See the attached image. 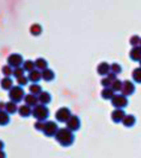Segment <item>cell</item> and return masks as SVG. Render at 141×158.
I'll use <instances>...</instances> for the list:
<instances>
[{
  "mask_svg": "<svg viewBox=\"0 0 141 158\" xmlns=\"http://www.w3.org/2000/svg\"><path fill=\"white\" fill-rule=\"evenodd\" d=\"M55 139L60 146L70 147L74 143L75 136L71 130H68V128H62L58 130V132L55 135Z\"/></svg>",
  "mask_w": 141,
  "mask_h": 158,
  "instance_id": "1",
  "label": "cell"
},
{
  "mask_svg": "<svg viewBox=\"0 0 141 158\" xmlns=\"http://www.w3.org/2000/svg\"><path fill=\"white\" fill-rule=\"evenodd\" d=\"M32 116L39 121H45L48 118V116H50V110L44 104H37L33 109Z\"/></svg>",
  "mask_w": 141,
  "mask_h": 158,
  "instance_id": "2",
  "label": "cell"
},
{
  "mask_svg": "<svg viewBox=\"0 0 141 158\" xmlns=\"http://www.w3.org/2000/svg\"><path fill=\"white\" fill-rule=\"evenodd\" d=\"M24 96H25L24 90L22 89V86H20V85H14L11 90L9 91V97L11 99V101H14V102H16V103L23 100Z\"/></svg>",
  "mask_w": 141,
  "mask_h": 158,
  "instance_id": "3",
  "label": "cell"
},
{
  "mask_svg": "<svg viewBox=\"0 0 141 158\" xmlns=\"http://www.w3.org/2000/svg\"><path fill=\"white\" fill-rule=\"evenodd\" d=\"M6 61H7V64H9L10 67H12L13 69L20 68L24 62L22 55L18 54V53H13V54L9 55Z\"/></svg>",
  "mask_w": 141,
  "mask_h": 158,
  "instance_id": "4",
  "label": "cell"
},
{
  "mask_svg": "<svg viewBox=\"0 0 141 158\" xmlns=\"http://www.w3.org/2000/svg\"><path fill=\"white\" fill-rule=\"evenodd\" d=\"M56 117V120L58 122H68V119L72 117V113H71V110L68 108H60L56 112L55 114Z\"/></svg>",
  "mask_w": 141,
  "mask_h": 158,
  "instance_id": "5",
  "label": "cell"
},
{
  "mask_svg": "<svg viewBox=\"0 0 141 158\" xmlns=\"http://www.w3.org/2000/svg\"><path fill=\"white\" fill-rule=\"evenodd\" d=\"M58 124L54 121H45V127L42 133L47 137H55L56 133L58 132Z\"/></svg>",
  "mask_w": 141,
  "mask_h": 158,
  "instance_id": "6",
  "label": "cell"
},
{
  "mask_svg": "<svg viewBox=\"0 0 141 158\" xmlns=\"http://www.w3.org/2000/svg\"><path fill=\"white\" fill-rule=\"evenodd\" d=\"M112 104L115 106L116 109H123L127 106L129 100L126 99V96L124 95H114V97L112 99Z\"/></svg>",
  "mask_w": 141,
  "mask_h": 158,
  "instance_id": "7",
  "label": "cell"
},
{
  "mask_svg": "<svg viewBox=\"0 0 141 158\" xmlns=\"http://www.w3.org/2000/svg\"><path fill=\"white\" fill-rule=\"evenodd\" d=\"M80 126H81L80 119L76 115H72V117L68 119V122H66V128L68 130H71L72 132L78 131V130L80 129Z\"/></svg>",
  "mask_w": 141,
  "mask_h": 158,
  "instance_id": "8",
  "label": "cell"
},
{
  "mask_svg": "<svg viewBox=\"0 0 141 158\" xmlns=\"http://www.w3.org/2000/svg\"><path fill=\"white\" fill-rule=\"evenodd\" d=\"M135 92V85L130 80H125L122 83V89H121V93L124 96H130L132 95Z\"/></svg>",
  "mask_w": 141,
  "mask_h": 158,
  "instance_id": "9",
  "label": "cell"
},
{
  "mask_svg": "<svg viewBox=\"0 0 141 158\" xmlns=\"http://www.w3.org/2000/svg\"><path fill=\"white\" fill-rule=\"evenodd\" d=\"M27 78H29V81L32 83H38L40 80L42 79V75H41V71L35 69L34 71L30 72L27 74Z\"/></svg>",
  "mask_w": 141,
  "mask_h": 158,
  "instance_id": "10",
  "label": "cell"
},
{
  "mask_svg": "<svg viewBox=\"0 0 141 158\" xmlns=\"http://www.w3.org/2000/svg\"><path fill=\"white\" fill-rule=\"evenodd\" d=\"M97 72L101 76H107L111 73V65L107 62H106V61L100 62L98 64V67H97Z\"/></svg>",
  "mask_w": 141,
  "mask_h": 158,
  "instance_id": "11",
  "label": "cell"
},
{
  "mask_svg": "<svg viewBox=\"0 0 141 158\" xmlns=\"http://www.w3.org/2000/svg\"><path fill=\"white\" fill-rule=\"evenodd\" d=\"M24 104H27V106H31V108H34L36 106L37 104H39V100H38V96L36 95H33V94H27V95L24 96Z\"/></svg>",
  "mask_w": 141,
  "mask_h": 158,
  "instance_id": "12",
  "label": "cell"
},
{
  "mask_svg": "<svg viewBox=\"0 0 141 158\" xmlns=\"http://www.w3.org/2000/svg\"><path fill=\"white\" fill-rule=\"evenodd\" d=\"M125 117V113L122 109H116L112 112V120L114 122H122Z\"/></svg>",
  "mask_w": 141,
  "mask_h": 158,
  "instance_id": "13",
  "label": "cell"
},
{
  "mask_svg": "<svg viewBox=\"0 0 141 158\" xmlns=\"http://www.w3.org/2000/svg\"><path fill=\"white\" fill-rule=\"evenodd\" d=\"M130 58L133 61H139L141 60V45L133 47V49L130 52Z\"/></svg>",
  "mask_w": 141,
  "mask_h": 158,
  "instance_id": "14",
  "label": "cell"
},
{
  "mask_svg": "<svg viewBox=\"0 0 141 158\" xmlns=\"http://www.w3.org/2000/svg\"><path fill=\"white\" fill-rule=\"evenodd\" d=\"M38 100H39V102L41 104H44V106H47L52 101V96H51V94L48 93L47 91H42L41 93L38 95Z\"/></svg>",
  "mask_w": 141,
  "mask_h": 158,
  "instance_id": "15",
  "label": "cell"
},
{
  "mask_svg": "<svg viewBox=\"0 0 141 158\" xmlns=\"http://www.w3.org/2000/svg\"><path fill=\"white\" fill-rule=\"evenodd\" d=\"M32 112H33V109H31V106H27V104H22V106H18V113L21 117L23 118H27L32 115Z\"/></svg>",
  "mask_w": 141,
  "mask_h": 158,
  "instance_id": "16",
  "label": "cell"
},
{
  "mask_svg": "<svg viewBox=\"0 0 141 158\" xmlns=\"http://www.w3.org/2000/svg\"><path fill=\"white\" fill-rule=\"evenodd\" d=\"M41 75H42V79L47 82H51L55 79V73H54L53 70L51 69H45V70L41 71Z\"/></svg>",
  "mask_w": 141,
  "mask_h": 158,
  "instance_id": "17",
  "label": "cell"
},
{
  "mask_svg": "<svg viewBox=\"0 0 141 158\" xmlns=\"http://www.w3.org/2000/svg\"><path fill=\"white\" fill-rule=\"evenodd\" d=\"M13 79L11 77H4L3 79H1V81H0V85H1V89H3V90L6 91H10L11 89L13 88Z\"/></svg>",
  "mask_w": 141,
  "mask_h": 158,
  "instance_id": "18",
  "label": "cell"
},
{
  "mask_svg": "<svg viewBox=\"0 0 141 158\" xmlns=\"http://www.w3.org/2000/svg\"><path fill=\"white\" fill-rule=\"evenodd\" d=\"M30 33H31V35H33V36H35V37L40 36L42 33V27L39 23H33L30 27Z\"/></svg>",
  "mask_w": 141,
  "mask_h": 158,
  "instance_id": "19",
  "label": "cell"
},
{
  "mask_svg": "<svg viewBox=\"0 0 141 158\" xmlns=\"http://www.w3.org/2000/svg\"><path fill=\"white\" fill-rule=\"evenodd\" d=\"M35 65H36V69L39 71H43L45 69H48V62L44 58L42 57H39L35 60Z\"/></svg>",
  "mask_w": 141,
  "mask_h": 158,
  "instance_id": "20",
  "label": "cell"
},
{
  "mask_svg": "<svg viewBox=\"0 0 141 158\" xmlns=\"http://www.w3.org/2000/svg\"><path fill=\"white\" fill-rule=\"evenodd\" d=\"M6 112L11 115V114H15L16 112H18V106L16 102H14V101H7L6 104V110H4Z\"/></svg>",
  "mask_w": 141,
  "mask_h": 158,
  "instance_id": "21",
  "label": "cell"
},
{
  "mask_svg": "<svg viewBox=\"0 0 141 158\" xmlns=\"http://www.w3.org/2000/svg\"><path fill=\"white\" fill-rule=\"evenodd\" d=\"M29 91L31 94H33V95L38 96L42 92V88L39 83H32V85L29 86Z\"/></svg>",
  "mask_w": 141,
  "mask_h": 158,
  "instance_id": "22",
  "label": "cell"
},
{
  "mask_svg": "<svg viewBox=\"0 0 141 158\" xmlns=\"http://www.w3.org/2000/svg\"><path fill=\"white\" fill-rule=\"evenodd\" d=\"M22 68L24 69L25 72L30 73L32 71H34L36 69V65H35V61L33 60H24L23 64H22Z\"/></svg>",
  "mask_w": 141,
  "mask_h": 158,
  "instance_id": "23",
  "label": "cell"
},
{
  "mask_svg": "<svg viewBox=\"0 0 141 158\" xmlns=\"http://www.w3.org/2000/svg\"><path fill=\"white\" fill-rule=\"evenodd\" d=\"M10 122V114L6 111H0V126H6Z\"/></svg>",
  "mask_w": 141,
  "mask_h": 158,
  "instance_id": "24",
  "label": "cell"
},
{
  "mask_svg": "<svg viewBox=\"0 0 141 158\" xmlns=\"http://www.w3.org/2000/svg\"><path fill=\"white\" fill-rule=\"evenodd\" d=\"M115 95V92L112 88H104L101 92V97L103 99H112Z\"/></svg>",
  "mask_w": 141,
  "mask_h": 158,
  "instance_id": "25",
  "label": "cell"
},
{
  "mask_svg": "<svg viewBox=\"0 0 141 158\" xmlns=\"http://www.w3.org/2000/svg\"><path fill=\"white\" fill-rule=\"evenodd\" d=\"M135 122H136V118H135V116H133V115H125L124 119L122 120V123H123L125 127H127V128L133 127L135 124Z\"/></svg>",
  "mask_w": 141,
  "mask_h": 158,
  "instance_id": "26",
  "label": "cell"
},
{
  "mask_svg": "<svg viewBox=\"0 0 141 158\" xmlns=\"http://www.w3.org/2000/svg\"><path fill=\"white\" fill-rule=\"evenodd\" d=\"M132 77H133V80H134L135 82L141 83V67L136 68L135 70L133 71Z\"/></svg>",
  "mask_w": 141,
  "mask_h": 158,
  "instance_id": "27",
  "label": "cell"
},
{
  "mask_svg": "<svg viewBox=\"0 0 141 158\" xmlns=\"http://www.w3.org/2000/svg\"><path fill=\"white\" fill-rule=\"evenodd\" d=\"M1 72L4 76H6V77H11V76H13V73H14V69H13L12 67H10L9 64H6V65L2 67Z\"/></svg>",
  "mask_w": 141,
  "mask_h": 158,
  "instance_id": "28",
  "label": "cell"
},
{
  "mask_svg": "<svg viewBox=\"0 0 141 158\" xmlns=\"http://www.w3.org/2000/svg\"><path fill=\"white\" fill-rule=\"evenodd\" d=\"M122 81H120L119 79H116V80H114L112 82V85H111V88H112V90L114 91V92H118V91H121V89H122Z\"/></svg>",
  "mask_w": 141,
  "mask_h": 158,
  "instance_id": "29",
  "label": "cell"
},
{
  "mask_svg": "<svg viewBox=\"0 0 141 158\" xmlns=\"http://www.w3.org/2000/svg\"><path fill=\"white\" fill-rule=\"evenodd\" d=\"M140 42H141V38L138 36V35H134L130 38V43L131 45L133 47H137V45H140Z\"/></svg>",
  "mask_w": 141,
  "mask_h": 158,
  "instance_id": "30",
  "label": "cell"
},
{
  "mask_svg": "<svg viewBox=\"0 0 141 158\" xmlns=\"http://www.w3.org/2000/svg\"><path fill=\"white\" fill-rule=\"evenodd\" d=\"M111 72H113L114 74H116V75H118V74H120L122 72V68L121 65L119 64V63H113V64H111Z\"/></svg>",
  "mask_w": 141,
  "mask_h": 158,
  "instance_id": "31",
  "label": "cell"
},
{
  "mask_svg": "<svg viewBox=\"0 0 141 158\" xmlns=\"http://www.w3.org/2000/svg\"><path fill=\"white\" fill-rule=\"evenodd\" d=\"M24 69L22 68V67H20V68H17V69H14V73H13V76H14L15 78H19V77H21V76H23L24 75Z\"/></svg>",
  "mask_w": 141,
  "mask_h": 158,
  "instance_id": "32",
  "label": "cell"
},
{
  "mask_svg": "<svg viewBox=\"0 0 141 158\" xmlns=\"http://www.w3.org/2000/svg\"><path fill=\"white\" fill-rule=\"evenodd\" d=\"M27 82H29V78H27V76H25V75L17 78V85L24 86V85H27Z\"/></svg>",
  "mask_w": 141,
  "mask_h": 158,
  "instance_id": "33",
  "label": "cell"
},
{
  "mask_svg": "<svg viewBox=\"0 0 141 158\" xmlns=\"http://www.w3.org/2000/svg\"><path fill=\"white\" fill-rule=\"evenodd\" d=\"M44 127H45V121L37 120V121L35 122V124H34V128L37 130V131H41V132H43V130H44Z\"/></svg>",
  "mask_w": 141,
  "mask_h": 158,
  "instance_id": "34",
  "label": "cell"
},
{
  "mask_svg": "<svg viewBox=\"0 0 141 158\" xmlns=\"http://www.w3.org/2000/svg\"><path fill=\"white\" fill-rule=\"evenodd\" d=\"M112 82H113V81L109 77H107V76H106V77H104L101 80V85H102L103 88H110V86L112 85Z\"/></svg>",
  "mask_w": 141,
  "mask_h": 158,
  "instance_id": "35",
  "label": "cell"
},
{
  "mask_svg": "<svg viewBox=\"0 0 141 158\" xmlns=\"http://www.w3.org/2000/svg\"><path fill=\"white\" fill-rule=\"evenodd\" d=\"M107 77L111 79L112 81H114V80H116V79H117V75H116V74H114L113 72H111V73L109 74V75H107Z\"/></svg>",
  "mask_w": 141,
  "mask_h": 158,
  "instance_id": "36",
  "label": "cell"
},
{
  "mask_svg": "<svg viewBox=\"0 0 141 158\" xmlns=\"http://www.w3.org/2000/svg\"><path fill=\"white\" fill-rule=\"evenodd\" d=\"M6 102L0 101V111H4V110H6Z\"/></svg>",
  "mask_w": 141,
  "mask_h": 158,
  "instance_id": "37",
  "label": "cell"
},
{
  "mask_svg": "<svg viewBox=\"0 0 141 158\" xmlns=\"http://www.w3.org/2000/svg\"><path fill=\"white\" fill-rule=\"evenodd\" d=\"M0 158H6V154L4 151H0Z\"/></svg>",
  "mask_w": 141,
  "mask_h": 158,
  "instance_id": "38",
  "label": "cell"
},
{
  "mask_svg": "<svg viewBox=\"0 0 141 158\" xmlns=\"http://www.w3.org/2000/svg\"><path fill=\"white\" fill-rule=\"evenodd\" d=\"M3 149H4V143L2 140H0V151H3Z\"/></svg>",
  "mask_w": 141,
  "mask_h": 158,
  "instance_id": "39",
  "label": "cell"
},
{
  "mask_svg": "<svg viewBox=\"0 0 141 158\" xmlns=\"http://www.w3.org/2000/svg\"><path fill=\"white\" fill-rule=\"evenodd\" d=\"M139 63H140V67H141V60L139 61Z\"/></svg>",
  "mask_w": 141,
  "mask_h": 158,
  "instance_id": "40",
  "label": "cell"
},
{
  "mask_svg": "<svg viewBox=\"0 0 141 158\" xmlns=\"http://www.w3.org/2000/svg\"><path fill=\"white\" fill-rule=\"evenodd\" d=\"M140 45H141V42H140Z\"/></svg>",
  "mask_w": 141,
  "mask_h": 158,
  "instance_id": "41",
  "label": "cell"
}]
</instances>
